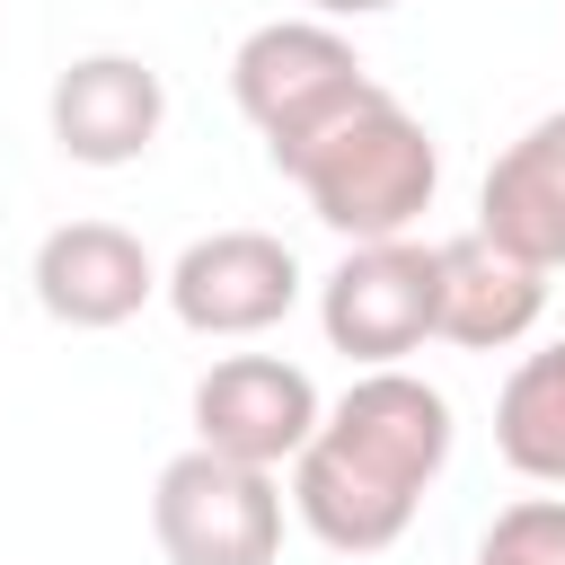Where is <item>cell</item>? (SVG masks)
<instances>
[{
	"label": "cell",
	"instance_id": "1",
	"mask_svg": "<svg viewBox=\"0 0 565 565\" xmlns=\"http://www.w3.org/2000/svg\"><path fill=\"white\" fill-rule=\"evenodd\" d=\"M441 459H450V397L433 380L380 362L300 441V459H291V512L309 521L318 547L380 556V547L406 539V521H415L424 486L441 477Z\"/></svg>",
	"mask_w": 565,
	"mask_h": 565
},
{
	"label": "cell",
	"instance_id": "2",
	"mask_svg": "<svg viewBox=\"0 0 565 565\" xmlns=\"http://www.w3.org/2000/svg\"><path fill=\"white\" fill-rule=\"evenodd\" d=\"M274 168L309 194V212H318L335 238H406L415 212H424L433 185H441L433 132H424L380 79H371L344 115H327L309 141H291Z\"/></svg>",
	"mask_w": 565,
	"mask_h": 565
},
{
	"label": "cell",
	"instance_id": "3",
	"mask_svg": "<svg viewBox=\"0 0 565 565\" xmlns=\"http://www.w3.org/2000/svg\"><path fill=\"white\" fill-rule=\"evenodd\" d=\"M150 530L168 565H274L282 556V486L274 468L221 459V450H177L150 486Z\"/></svg>",
	"mask_w": 565,
	"mask_h": 565
},
{
	"label": "cell",
	"instance_id": "4",
	"mask_svg": "<svg viewBox=\"0 0 565 565\" xmlns=\"http://www.w3.org/2000/svg\"><path fill=\"white\" fill-rule=\"evenodd\" d=\"M362 88H371V71H362L353 35H335V18H274L230 53V97L265 132L274 159L291 141H309L327 115H344Z\"/></svg>",
	"mask_w": 565,
	"mask_h": 565
},
{
	"label": "cell",
	"instance_id": "5",
	"mask_svg": "<svg viewBox=\"0 0 565 565\" xmlns=\"http://www.w3.org/2000/svg\"><path fill=\"white\" fill-rule=\"evenodd\" d=\"M318 327L362 371L406 362L433 335V247H415V238H353V256L318 291Z\"/></svg>",
	"mask_w": 565,
	"mask_h": 565
},
{
	"label": "cell",
	"instance_id": "6",
	"mask_svg": "<svg viewBox=\"0 0 565 565\" xmlns=\"http://www.w3.org/2000/svg\"><path fill=\"white\" fill-rule=\"evenodd\" d=\"M159 291L194 335H265L300 300V256L274 230H212L168 265Z\"/></svg>",
	"mask_w": 565,
	"mask_h": 565
},
{
	"label": "cell",
	"instance_id": "7",
	"mask_svg": "<svg viewBox=\"0 0 565 565\" xmlns=\"http://www.w3.org/2000/svg\"><path fill=\"white\" fill-rule=\"evenodd\" d=\"M318 388L300 362L282 353H230L194 380V441L221 450V459H247V468H282L300 459V441L318 433Z\"/></svg>",
	"mask_w": 565,
	"mask_h": 565
},
{
	"label": "cell",
	"instance_id": "8",
	"mask_svg": "<svg viewBox=\"0 0 565 565\" xmlns=\"http://www.w3.org/2000/svg\"><path fill=\"white\" fill-rule=\"evenodd\" d=\"M44 115H53L62 159H79V168H132L159 141V124H168V88L132 53H79L53 79V106Z\"/></svg>",
	"mask_w": 565,
	"mask_h": 565
},
{
	"label": "cell",
	"instance_id": "9",
	"mask_svg": "<svg viewBox=\"0 0 565 565\" xmlns=\"http://www.w3.org/2000/svg\"><path fill=\"white\" fill-rule=\"evenodd\" d=\"M547 309V274L512 247H494L486 230H459L433 247V335L468 344V353H503L539 327Z\"/></svg>",
	"mask_w": 565,
	"mask_h": 565
},
{
	"label": "cell",
	"instance_id": "10",
	"mask_svg": "<svg viewBox=\"0 0 565 565\" xmlns=\"http://www.w3.org/2000/svg\"><path fill=\"white\" fill-rule=\"evenodd\" d=\"M150 291H159V265L124 221H62L35 247V300L62 327H88V335L124 327V318H141Z\"/></svg>",
	"mask_w": 565,
	"mask_h": 565
},
{
	"label": "cell",
	"instance_id": "11",
	"mask_svg": "<svg viewBox=\"0 0 565 565\" xmlns=\"http://www.w3.org/2000/svg\"><path fill=\"white\" fill-rule=\"evenodd\" d=\"M477 230L512 256H530L539 274L565 265V106L539 115L494 168H486V194H477Z\"/></svg>",
	"mask_w": 565,
	"mask_h": 565
},
{
	"label": "cell",
	"instance_id": "12",
	"mask_svg": "<svg viewBox=\"0 0 565 565\" xmlns=\"http://www.w3.org/2000/svg\"><path fill=\"white\" fill-rule=\"evenodd\" d=\"M494 450L530 486H565V344H539L512 362L494 397Z\"/></svg>",
	"mask_w": 565,
	"mask_h": 565
},
{
	"label": "cell",
	"instance_id": "13",
	"mask_svg": "<svg viewBox=\"0 0 565 565\" xmlns=\"http://www.w3.org/2000/svg\"><path fill=\"white\" fill-rule=\"evenodd\" d=\"M477 565H565V494H521L477 539Z\"/></svg>",
	"mask_w": 565,
	"mask_h": 565
},
{
	"label": "cell",
	"instance_id": "14",
	"mask_svg": "<svg viewBox=\"0 0 565 565\" xmlns=\"http://www.w3.org/2000/svg\"><path fill=\"white\" fill-rule=\"evenodd\" d=\"M380 9H397V0H309V18H380Z\"/></svg>",
	"mask_w": 565,
	"mask_h": 565
}]
</instances>
